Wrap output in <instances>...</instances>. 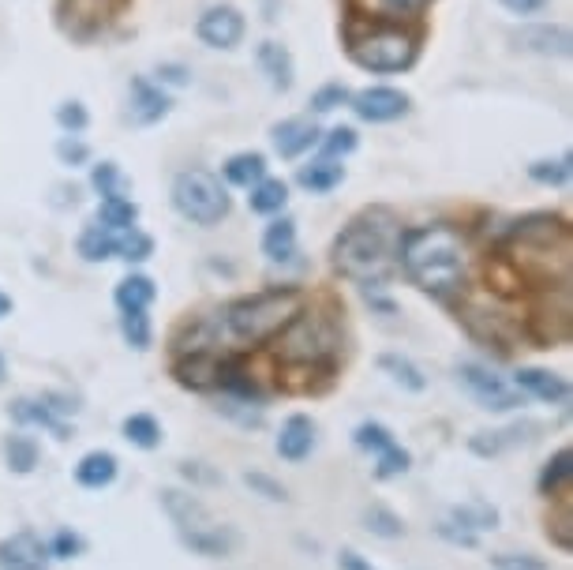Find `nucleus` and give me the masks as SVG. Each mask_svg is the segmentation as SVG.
I'll list each match as a JSON object with an SVG mask.
<instances>
[{
  "mask_svg": "<svg viewBox=\"0 0 573 570\" xmlns=\"http://www.w3.org/2000/svg\"><path fill=\"white\" fill-rule=\"evenodd\" d=\"M397 255H401V267H405L412 282L427 289V293H435V297H446V293L461 289L465 270H469L465 244L446 225H427V229L405 233V240L397 244Z\"/></svg>",
  "mask_w": 573,
  "mask_h": 570,
  "instance_id": "1",
  "label": "nucleus"
},
{
  "mask_svg": "<svg viewBox=\"0 0 573 570\" xmlns=\"http://www.w3.org/2000/svg\"><path fill=\"white\" fill-rule=\"evenodd\" d=\"M401 237L386 210L360 214L341 229L334 240V267L353 282H382L394 267V252Z\"/></svg>",
  "mask_w": 573,
  "mask_h": 570,
  "instance_id": "2",
  "label": "nucleus"
},
{
  "mask_svg": "<svg viewBox=\"0 0 573 570\" xmlns=\"http://www.w3.org/2000/svg\"><path fill=\"white\" fill-rule=\"evenodd\" d=\"M300 308H304L300 289H266V293H255V297L233 300L218 315V327L236 349H244V345H259L266 338H274Z\"/></svg>",
  "mask_w": 573,
  "mask_h": 570,
  "instance_id": "3",
  "label": "nucleus"
},
{
  "mask_svg": "<svg viewBox=\"0 0 573 570\" xmlns=\"http://www.w3.org/2000/svg\"><path fill=\"white\" fill-rule=\"evenodd\" d=\"M162 507L165 514L173 518V525H177L180 540L188 544L191 552L199 555H214V559H221V555H229L236 548V533L229 529V525H221L210 510L195 499V495L188 492H177V488H165L162 492Z\"/></svg>",
  "mask_w": 573,
  "mask_h": 570,
  "instance_id": "4",
  "label": "nucleus"
},
{
  "mask_svg": "<svg viewBox=\"0 0 573 570\" xmlns=\"http://www.w3.org/2000/svg\"><path fill=\"white\" fill-rule=\"evenodd\" d=\"M338 353V323L326 312H296L281 327L278 357L285 364H323Z\"/></svg>",
  "mask_w": 573,
  "mask_h": 570,
  "instance_id": "5",
  "label": "nucleus"
},
{
  "mask_svg": "<svg viewBox=\"0 0 573 570\" xmlns=\"http://www.w3.org/2000/svg\"><path fill=\"white\" fill-rule=\"evenodd\" d=\"M173 203L195 225H214L229 214V195L221 188V180L206 169H188L173 180Z\"/></svg>",
  "mask_w": 573,
  "mask_h": 570,
  "instance_id": "6",
  "label": "nucleus"
},
{
  "mask_svg": "<svg viewBox=\"0 0 573 570\" xmlns=\"http://www.w3.org/2000/svg\"><path fill=\"white\" fill-rule=\"evenodd\" d=\"M412 38L397 34V30H379L368 38H353V60L360 68L371 72H401L412 64Z\"/></svg>",
  "mask_w": 573,
  "mask_h": 570,
  "instance_id": "7",
  "label": "nucleus"
},
{
  "mask_svg": "<svg viewBox=\"0 0 573 570\" xmlns=\"http://www.w3.org/2000/svg\"><path fill=\"white\" fill-rule=\"evenodd\" d=\"M457 379L469 387V394L476 398V402L484 405V409H495V413H506V409H514V405H521V398H517L514 387H506L499 375L487 372V368H480V364H461L457 368Z\"/></svg>",
  "mask_w": 573,
  "mask_h": 570,
  "instance_id": "8",
  "label": "nucleus"
},
{
  "mask_svg": "<svg viewBox=\"0 0 573 570\" xmlns=\"http://www.w3.org/2000/svg\"><path fill=\"white\" fill-rule=\"evenodd\" d=\"M353 109L371 124H386V120H397L405 109H409V98L394 87H371L360 90L353 98Z\"/></svg>",
  "mask_w": 573,
  "mask_h": 570,
  "instance_id": "9",
  "label": "nucleus"
},
{
  "mask_svg": "<svg viewBox=\"0 0 573 570\" xmlns=\"http://www.w3.org/2000/svg\"><path fill=\"white\" fill-rule=\"evenodd\" d=\"M199 38L206 45H214V49H233L244 38V15L236 8H210L199 19Z\"/></svg>",
  "mask_w": 573,
  "mask_h": 570,
  "instance_id": "10",
  "label": "nucleus"
},
{
  "mask_svg": "<svg viewBox=\"0 0 573 570\" xmlns=\"http://www.w3.org/2000/svg\"><path fill=\"white\" fill-rule=\"evenodd\" d=\"M0 570H45V548L34 533L0 540Z\"/></svg>",
  "mask_w": 573,
  "mask_h": 570,
  "instance_id": "11",
  "label": "nucleus"
},
{
  "mask_svg": "<svg viewBox=\"0 0 573 570\" xmlns=\"http://www.w3.org/2000/svg\"><path fill=\"white\" fill-rule=\"evenodd\" d=\"M514 387L551 405H562L570 398V383L555 372H544V368H521V372L514 375Z\"/></svg>",
  "mask_w": 573,
  "mask_h": 570,
  "instance_id": "12",
  "label": "nucleus"
},
{
  "mask_svg": "<svg viewBox=\"0 0 573 570\" xmlns=\"http://www.w3.org/2000/svg\"><path fill=\"white\" fill-rule=\"evenodd\" d=\"M319 143V128L304 117H293V120H281L274 128V147H278L281 158H300L304 150H311Z\"/></svg>",
  "mask_w": 573,
  "mask_h": 570,
  "instance_id": "13",
  "label": "nucleus"
},
{
  "mask_svg": "<svg viewBox=\"0 0 573 570\" xmlns=\"http://www.w3.org/2000/svg\"><path fill=\"white\" fill-rule=\"evenodd\" d=\"M311 447H315V424H311V417H289L285 424H281V435H278V454L285 458V462H304L311 454Z\"/></svg>",
  "mask_w": 573,
  "mask_h": 570,
  "instance_id": "14",
  "label": "nucleus"
},
{
  "mask_svg": "<svg viewBox=\"0 0 573 570\" xmlns=\"http://www.w3.org/2000/svg\"><path fill=\"white\" fill-rule=\"evenodd\" d=\"M75 480L83 484V488H109L113 480H117V458L109 454V450H90L79 458L75 465Z\"/></svg>",
  "mask_w": 573,
  "mask_h": 570,
  "instance_id": "15",
  "label": "nucleus"
},
{
  "mask_svg": "<svg viewBox=\"0 0 573 570\" xmlns=\"http://www.w3.org/2000/svg\"><path fill=\"white\" fill-rule=\"evenodd\" d=\"M169 113V98L158 87H150L147 79H135L132 83V124H154Z\"/></svg>",
  "mask_w": 573,
  "mask_h": 570,
  "instance_id": "16",
  "label": "nucleus"
},
{
  "mask_svg": "<svg viewBox=\"0 0 573 570\" xmlns=\"http://www.w3.org/2000/svg\"><path fill=\"white\" fill-rule=\"evenodd\" d=\"M259 68H263L266 79H270L278 90L293 87V57H289V49H285V45H278V42L259 45Z\"/></svg>",
  "mask_w": 573,
  "mask_h": 570,
  "instance_id": "17",
  "label": "nucleus"
},
{
  "mask_svg": "<svg viewBox=\"0 0 573 570\" xmlns=\"http://www.w3.org/2000/svg\"><path fill=\"white\" fill-rule=\"evenodd\" d=\"M154 297H158V289H154V282L143 278V274H128V278L117 285L120 312H147V304Z\"/></svg>",
  "mask_w": 573,
  "mask_h": 570,
  "instance_id": "18",
  "label": "nucleus"
},
{
  "mask_svg": "<svg viewBox=\"0 0 573 570\" xmlns=\"http://www.w3.org/2000/svg\"><path fill=\"white\" fill-rule=\"evenodd\" d=\"M135 218H139V207L124 195H109L98 207V225L109 229V233H120V229H135Z\"/></svg>",
  "mask_w": 573,
  "mask_h": 570,
  "instance_id": "19",
  "label": "nucleus"
},
{
  "mask_svg": "<svg viewBox=\"0 0 573 570\" xmlns=\"http://www.w3.org/2000/svg\"><path fill=\"white\" fill-rule=\"evenodd\" d=\"M341 180H345V165H338L334 158H319V162L300 169V184L308 192H330V188H338Z\"/></svg>",
  "mask_w": 573,
  "mask_h": 570,
  "instance_id": "20",
  "label": "nucleus"
},
{
  "mask_svg": "<svg viewBox=\"0 0 573 570\" xmlns=\"http://www.w3.org/2000/svg\"><path fill=\"white\" fill-rule=\"evenodd\" d=\"M293 252H296V222L281 218V222H274L263 233V255L281 263V259H293Z\"/></svg>",
  "mask_w": 573,
  "mask_h": 570,
  "instance_id": "21",
  "label": "nucleus"
},
{
  "mask_svg": "<svg viewBox=\"0 0 573 570\" xmlns=\"http://www.w3.org/2000/svg\"><path fill=\"white\" fill-rule=\"evenodd\" d=\"M12 417L19 420V424H42V428H49V432H57V439H68V428H64V424L53 417V409L42 405V402L19 398V402L12 405Z\"/></svg>",
  "mask_w": 573,
  "mask_h": 570,
  "instance_id": "22",
  "label": "nucleus"
},
{
  "mask_svg": "<svg viewBox=\"0 0 573 570\" xmlns=\"http://www.w3.org/2000/svg\"><path fill=\"white\" fill-rule=\"evenodd\" d=\"M521 42L529 45V49H540V53H559V57H566V53H570V30L532 27L521 34Z\"/></svg>",
  "mask_w": 573,
  "mask_h": 570,
  "instance_id": "23",
  "label": "nucleus"
},
{
  "mask_svg": "<svg viewBox=\"0 0 573 570\" xmlns=\"http://www.w3.org/2000/svg\"><path fill=\"white\" fill-rule=\"evenodd\" d=\"M248 203L255 214H274V210H281L289 203V188H285L281 180H259V184L251 188Z\"/></svg>",
  "mask_w": 573,
  "mask_h": 570,
  "instance_id": "24",
  "label": "nucleus"
},
{
  "mask_svg": "<svg viewBox=\"0 0 573 570\" xmlns=\"http://www.w3.org/2000/svg\"><path fill=\"white\" fill-rule=\"evenodd\" d=\"M79 255L87 259V263H102L109 255H117V237L102 229V225H90L87 233L79 237Z\"/></svg>",
  "mask_w": 573,
  "mask_h": 570,
  "instance_id": "25",
  "label": "nucleus"
},
{
  "mask_svg": "<svg viewBox=\"0 0 573 570\" xmlns=\"http://www.w3.org/2000/svg\"><path fill=\"white\" fill-rule=\"evenodd\" d=\"M124 439L143 450H154L162 443V428H158V420L150 417V413H132V417L124 420Z\"/></svg>",
  "mask_w": 573,
  "mask_h": 570,
  "instance_id": "26",
  "label": "nucleus"
},
{
  "mask_svg": "<svg viewBox=\"0 0 573 570\" xmlns=\"http://www.w3.org/2000/svg\"><path fill=\"white\" fill-rule=\"evenodd\" d=\"M266 173V158L263 154H236V158H229V165H225V177L233 180V184H240V188H251V184H259Z\"/></svg>",
  "mask_w": 573,
  "mask_h": 570,
  "instance_id": "27",
  "label": "nucleus"
},
{
  "mask_svg": "<svg viewBox=\"0 0 573 570\" xmlns=\"http://www.w3.org/2000/svg\"><path fill=\"white\" fill-rule=\"evenodd\" d=\"M570 477H573V454L570 450H559V454L544 465V473H540V492L555 495L562 484H570Z\"/></svg>",
  "mask_w": 573,
  "mask_h": 570,
  "instance_id": "28",
  "label": "nucleus"
},
{
  "mask_svg": "<svg viewBox=\"0 0 573 570\" xmlns=\"http://www.w3.org/2000/svg\"><path fill=\"white\" fill-rule=\"evenodd\" d=\"M454 525H461V529H469V533H480V529H495V522H499V514L487 507V503H469V507H454Z\"/></svg>",
  "mask_w": 573,
  "mask_h": 570,
  "instance_id": "29",
  "label": "nucleus"
},
{
  "mask_svg": "<svg viewBox=\"0 0 573 570\" xmlns=\"http://www.w3.org/2000/svg\"><path fill=\"white\" fill-rule=\"evenodd\" d=\"M356 4L375 15V19H405V15L420 12L427 0H356Z\"/></svg>",
  "mask_w": 573,
  "mask_h": 570,
  "instance_id": "30",
  "label": "nucleus"
},
{
  "mask_svg": "<svg viewBox=\"0 0 573 570\" xmlns=\"http://www.w3.org/2000/svg\"><path fill=\"white\" fill-rule=\"evenodd\" d=\"M379 368L382 372H390L401 383V387H409V390H424V375H420V368L412 364V360L405 357H394V353H382L379 357Z\"/></svg>",
  "mask_w": 573,
  "mask_h": 570,
  "instance_id": "31",
  "label": "nucleus"
},
{
  "mask_svg": "<svg viewBox=\"0 0 573 570\" xmlns=\"http://www.w3.org/2000/svg\"><path fill=\"white\" fill-rule=\"evenodd\" d=\"M4 454H8V465H12L15 473H30L38 465V443L30 435H12Z\"/></svg>",
  "mask_w": 573,
  "mask_h": 570,
  "instance_id": "32",
  "label": "nucleus"
},
{
  "mask_svg": "<svg viewBox=\"0 0 573 570\" xmlns=\"http://www.w3.org/2000/svg\"><path fill=\"white\" fill-rule=\"evenodd\" d=\"M150 252H154V240L139 229H128V237H117V255L128 263H143V259H150Z\"/></svg>",
  "mask_w": 573,
  "mask_h": 570,
  "instance_id": "33",
  "label": "nucleus"
},
{
  "mask_svg": "<svg viewBox=\"0 0 573 570\" xmlns=\"http://www.w3.org/2000/svg\"><path fill=\"white\" fill-rule=\"evenodd\" d=\"M120 330H124V338L132 349H147L150 345V319L147 312H124L120 315Z\"/></svg>",
  "mask_w": 573,
  "mask_h": 570,
  "instance_id": "34",
  "label": "nucleus"
},
{
  "mask_svg": "<svg viewBox=\"0 0 573 570\" xmlns=\"http://www.w3.org/2000/svg\"><path fill=\"white\" fill-rule=\"evenodd\" d=\"M353 439H356V447H360V450H375V454H382L386 447H394V435H390V428H382V424H375V420L360 424Z\"/></svg>",
  "mask_w": 573,
  "mask_h": 570,
  "instance_id": "35",
  "label": "nucleus"
},
{
  "mask_svg": "<svg viewBox=\"0 0 573 570\" xmlns=\"http://www.w3.org/2000/svg\"><path fill=\"white\" fill-rule=\"evenodd\" d=\"M94 188H98L105 199H109V195H124L128 192V177H124L113 162H102L94 169Z\"/></svg>",
  "mask_w": 573,
  "mask_h": 570,
  "instance_id": "36",
  "label": "nucleus"
},
{
  "mask_svg": "<svg viewBox=\"0 0 573 570\" xmlns=\"http://www.w3.org/2000/svg\"><path fill=\"white\" fill-rule=\"evenodd\" d=\"M409 469V450H401L394 443V447H386L379 454V465H375V477L379 480H390V477H401Z\"/></svg>",
  "mask_w": 573,
  "mask_h": 570,
  "instance_id": "37",
  "label": "nucleus"
},
{
  "mask_svg": "<svg viewBox=\"0 0 573 570\" xmlns=\"http://www.w3.org/2000/svg\"><path fill=\"white\" fill-rule=\"evenodd\" d=\"M364 522H368L371 533H379V537H401V518L397 514H390L386 507H371L368 514H364Z\"/></svg>",
  "mask_w": 573,
  "mask_h": 570,
  "instance_id": "38",
  "label": "nucleus"
},
{
  "mask_svg": "<svg viewBox=\"0 0 573 570\" xmlns=\"http://www.w3.org/2000/svg\"><path fill=\"white\" fill-rule=\"evenodd\" d=\"M529 173H532V180H540V184H566V180H570V158H559V162H536Z\"/></svg>",
  "mask_w": 573,
  "mask_h": 570,
  "instance_id": "39",
  "label": "nucleus"
},
{
  "mask_svg": "<svg viewBox=\"0 0 573 570\" xmlns=\"http://www.w3.org/2000/svg\"><path fill=\"white\" fill-rule=\"evenodd\" d=\"M341 102H349V90L341 87V83H330V87L315 90V98H311V109H315V113H330V109H338Z\"/></svg>",
  "mask_w": 573,
  "mask_h": 570,
  "instance_id": "40",
  "label": "nucleus"
},
{
  "mask_svg": "<svg viewBox=\"0 0 573 570\" xmlns=\"http://www.w3.org/2000/svg\"><path fill=\"white\" fill-rule=\"evenodd\" d=\"M57 120L68 128V132H83V128H87V109L79 102H64L57 109Z\"/></svg>",
  "mask_w": 573,
  "mask_h": 570,
  "instance_id": "41",
  "label": "nucleus"
},
{
  "mask_svg": "<svg viewBox=\"0 0 573 570\" xmlns=\"http://www.w3.org/2000/svg\"><path fill=\"white\" fill-rule=\"evenodd\" d=\"M83 552V537L72 533V529H60L57 537H53V555L57 559H72V555Z\"/></svg>",
  "mask_w": 573,
  "mask_h": 570,
  "instance_id": "42",
  "label": "nucleus"
},
{
  "mask_svg": "<svg viewBox=\"0 0 573 570\" xmlns=\"http://www.w3.org/2000/svg\"><path fill=\"white\" fill-rule=\"evenodd\" d=\"M491 563L495 570H547L544 559H532V555H495Z\"/></svg>",
  "mask_w": 573,
  "mask_h": 570,
  "instance_id": "43",
  "label": "nucleus"
},
{
  "mask_svg": "<svg viewBox=\"0 0 573 570\" xmlns=\"http://www.w3.org/2000/svg\"><path fill=\"white\" fill-rule=\"evenodd\" d=\"M356 150V132L353 128H334L330 139H326V158H334V154H349Z\"/></svg>",
  "mask_w": 573,
  "mask_h": 570,
  "instance_id": "44",
  "label": "nucleus"
},
{
  "mask_svg": "<svg viewBox=\"0 0 573 570\" xmlns=\"http://www.w3.org/2000/svg\"><path fill=\"white\" fill-rule=\"evenodd\" d=\"M248 488H255V492H263L266 499H274V503H278V499H285V488H281L278 480H270V477H263V473H248Z\"/></svg>",
  "mask_w": 573,
  "mask_h": 570,
  "instance_id": "45",
  "label": "nucleus"
},
{
  "mask_svg": "<svg viewBox=\"0 0 573 570\" xmlns=\"http://www.w3.org/2000/svg\"><path fill=\"white\" fill-rule=\"evenodd\" d=\"M439 537L454 540V544H465V548H476V533H469V529H454V522H442Z\"/></svg>",
  "mask_w": 573,
  "mask_h": 570,
  "instance_id": "46",
  "label": "nucleus"
},
{
  "mask_svg": "<svg viewBox=\"0 0 573 570\" xmlns=\"http://www.w3.org/2000/svg\"><path fill=\"white\" fill-rule=\"evenodd\" d=\"M57 154L64 158V162H72V165L87 162V147H83V143H75V139H60Z\"/></svg>",
  "mask_w": 573,
  "mask_h": 570,
  "instance_id": "47",
  "label": "nucleus"
},
{
  "mask_svg": "<svg viewBox=\"0 0 573 570\" xmlns=\"http://www.w3.org/2000/svg\"><path fill=\"white\" fill-rule=\"evenodd\" d=\"M499 4L517 15H532V12H540V8H547V0H499Z\"/></svg>",
  "mask_w": 573,
  "mask_h": 570,
  "instance_id": "48",
  "label": "nucleus"
},
{
  "mask_svg": "<svg viewBox=\"0 0 573 570\" xmlns=\"http://www.w3.org/2000/svg\"><path fill=\"white\" fill-rule=\"evenodd\" d=\"M338 563H341V570H375V567L368 563V559H360L356 552H341Z\"/></svg>",
  "mask_w": 573,
  "mask_h": 570,
  "instance_id": "49",
  "label": "nucleus"
},
{
  "mask_svg": "<svg viewBox=\"0 0 573 570\" xmlns=\"http://www.w3.org/2000/svg\"><path fill=\"white\" fill-rule=\"evenodd\" d=\"M8 312H12V297H8V293H0V319H4Z\"/></svg>",
  "mask_w": 573,
  "mask_h": 570,
  "instance_id": "50",
  "label": "nucleus"
}]
</instances>
